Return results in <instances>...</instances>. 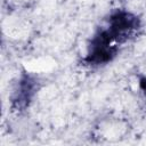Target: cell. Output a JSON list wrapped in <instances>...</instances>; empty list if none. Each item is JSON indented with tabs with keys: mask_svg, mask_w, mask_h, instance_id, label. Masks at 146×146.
<instances>
[{
	"mask_svg": "<svg viewBox=\"0 0 146 146\" xmlns=\"http://www.w3.org/2000/svg\"><path fill=\"white\" fill-rule=\"evenodd\" d=\"M139 83H140V87H141V89L144 90V92L146 95V78H141Z\"/></svg>",
	"mask_w": 146,
	"mask_h": 146,
	"instance_id": "obj_3",
	"label": "cell"
},
{
	"mask_svg": "<svg viewBox=\"0 0 146 146\" xmlns=\"http://www.w3.org/2000/svg\"><path fill=\"white\" fill-rule=\"evenodd\" d=\"M139 19L131 13L117 10L113 13L108 21V31L119 43L124 42L139 27Z\"/></svg>",
	"mask_w": 146,
	"mask_h": 146,
	"instance_id": "obj_1",
	"label": "cell"
},
{
	"mask_svg": "<svg viewBox=\"0 0 146 146\" xmlns=\"http://www.w3.org/2000/svg\"><path fill=\"white\" fill-rule=\"evenodd\" d=\"M39 89V82L35 78L24 74L14 91L13 95V107L17 111L25 110L29 104L31 103L33 96L35 95L36 90Z\"/></svg>",
	"mask_w": 146,
	"mask_h": 146,
	"instance_id": "obj_2",
	"label": "cell"
}]
</instances>
